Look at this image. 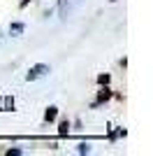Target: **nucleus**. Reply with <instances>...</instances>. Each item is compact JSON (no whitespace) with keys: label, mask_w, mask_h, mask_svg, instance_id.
I'll use <instances>...</instances> for the list:
<instances>
[{"label":"nucleus","mask_w":153,"mask_h":156,"mask_svg":"<svg viewBox=\"0 0 153 156\" xmlns=\"http://www.w3.org/2000/svg\"><path fill=\"white\" fill-rule=\"evenodd\" d=\"M46 72H49V65H44V63H39V65H32V68H30V72H28V82H35V79L44 77Z\"/></svg>","instance_id":"nucleus-1"},{"label":"nucleus","mask_w":153,"mask_h":156,"mask_svg":"<svg viewBox=\"0 0 153 156\" xmlns=\"http://www.w3.org/2000/svg\"><path fill=\"white\" fill-rule=\"evenodd\" d=\"M44 117H46V121H53V119L58 117V107H49V110H46V114H44Z\"/></svg>","instance_id":"nucleus-2"},{"label":"nucleus","mask_w":153,"mask_h":156,"mask_svg":"<svg viewBox=\"0 0 153 156\" xmlns=\"http://www.w3.org/2000/svg\"><path fill=\"white\" fill-rule=\"evenodd\" d=\"M58 133H60V135H67V133H70V124H67V121H63V124L58 126Z\"/></svg>","instance_id":"nucleus-3"},{"label":"nucleus","mask_w":153,"mask_h":156,"mask_svg":"<svg viewBox=\"0 0 153 156\" xmlns=\"http://www.w3.org/2000/svg\"><path fill=\"white\" fill-rule=\"evenodd\" d=\"M9 30L19 35V33H23V23H12V28H9Z\"/></svg>","instance_id":"nucleus-4"},{"label":"nucleus","mask_w":153,"mask_h":156,"mask_svg":"<svg viewBox=\"0 0 153 156\" xmlns=\"http://www.w3.org/2000/svg\"><path fill=\"white\" fill-rule=\"evenodd\" d=\"M109 98H111V93H109L107 89H104V91L100 93V103H102V100H109Z\"/></svg>","instance_id":"nucleus-5"},{"label":"nucleus","mask_w":153,"mask_h":156,"mask_svg":"<svg viewBox=\"0 0 153 156\" xmlns=\"http://www.w3.org/2000/svg\"><path fill=\"white\" fill-rule=\"evenodd\" d=\"M88 144H79V154H88Z\"/></svg>","instance_id":"nucleus-6"},{"label":"nucleus","mask_w":153,"mask_h":156,"mask_svg":"<svg viewBox=\"0 0 153 156\" xmlns=\"http://www.w3.org/2000/svg\"><path fill=\"white\" fill-rule=\"evenodd\" d=\"M97 82H100V84H107V82H109V75H100V77H97Z\"/></svg>","instance_id":"nucleus-7"},{"label":"nucleus","mask_w":153,"mask_h":156,"mask_svg":"<svg viewBox=\"0 0 153 156\" xmlns=\"http://www.w3.org/2000/svg\"><path fill=\"white\" fill-rule=\"evenodd\" d=\"M25 5H28V0H21V7H25Z\"/></svg>","instance_id":"nucleus-8"}]
</instances>
